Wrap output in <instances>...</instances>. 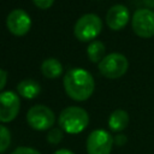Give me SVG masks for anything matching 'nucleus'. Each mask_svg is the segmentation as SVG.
I'll return each mask as SVG.
<instances>
[{
	"mask_svg": "<svg viewBox=\"0 0 154 154\" xmlns=\"http://www.w3.org/2000/svg\"><path fill=\"white\" fill-rule=\"evenodd\" d=\"M113 140H114V143H116V144H118V146H123V144H125V143H126V136H125V135H123V134L117 135Z\"/></svg>",
	"mask_w": 154,
	"mask_h": 154,
	"instance_id": "nucleus-20",
	"label": "nucleus"
},
{
	"mask_svg": "<svg viewBox=\"0 0 154 154\" xmlns=\"http://www.w3.org/2000/svg\"><path fill=\"white\" fill-rule=\"evenodd\" d=\"M106 47L101 41H91L87 47V55L91 63H100L106 55Z\"/></svg>",
	"mask_w": 154,
	"mask_h": 154,
	"instance_id": "nucleus-14",
	"label": "nucleus"
},
{
	"mask_svg": "<svg viewBox=\"0 0 154 154\" xmlns=\"http://www.w3.org/2000/svg\"><path fill=\"white\" fill-rule=\"evenodd\" d=\"M11 144V134L8 129L0 124V153H4Z\"/></svg>",
	"mask_w": 154,
	"mask_h": 154,
	"instance_id": "nucleus-15",
	"label": "nucleus"
},
{
	"mask_svg": "<svg viewBox=\"0 0 154 154\" xmlns=\"http://www.w3.org/2000/svg\"><path fill=\"white\" fill-rule=\"evenodd\" d=\"M130 20V12L125 5L116 4L108 8L106 13V24L112 30L124 29Z\"/></svg>",
	"mask_w": 154,
	"mask_h": 154,
	"instance_id": "nucleus-10",
	"label": "nucleus"
},
{
	"mask_svg": "<svg viewBox=\"0 0 154 154\" xmlns=\"http://www.w3.org/2000/svg\"><path fill=\"white\" fill-rule=\"evenodd\" d=\"M41 72L46 78L54 79L63 73V65L55 58H48L43 60L41 65Z\"/></svg>",
	"mask_w": 154,
	"mask_h": 154,
	"instance_id": "nucleus-13",
	"label": "nucleus"
},
{
	"mask_svg": "<svg viewBox=\"0 0 154 154\" xmlns=\"http://www.w3.org/2000/svg\"><path fill=\"white\" fill-rule=\"evenodd\" d=\"M20 101L17 93L12 90H6L0 93V122L10 123L12 122L19 112Z\"/></svg>",
	"mask_w": 154,
	"mask_h": 154,
	"instance_id": "nucleus-8",
	"label": "nucleus"
},
{
	"mask_svg": "<svg viewBox=\"0 0 154 154\" xmlns=\"http://www.w3.org/2000/svg\"><path fill=\"white\" fill-rule=\"evenodd\" d=\"M41 91L40 84L35 79H23L17 85V93L24 99H35Z\"/></svg>",
	"mask_w": 154,
	"mask_h": 154,
	"instance_id": "nucleus-12",
	"label": "nucleus"
},
{
	"mask_svg": "<svg viewBox=\"0 0 154 154\" xmlns=\"http://www.w3.org/2000/svg\"><path fill=\"white\" fill-rule=\"evenodd\" d=\"M32 2H34L38 8H41V10H47V8H49V7L53 5L54 0H32Z\"/></svg>",
	"mask_w": 154,
	"mask_h": 154,
	"instance_id": "nucleus-18",
	"label": "nucleus"
},
{
	"mask_svg": "<svg viewBox=\"0 0 154 154\" xmlns=\"http://www.w3.org/2000/svg\"><path fill=\"white\" fill-rule=\"evenodd\" d=\"M129 124V114L126 111L118 108L114 109L108 117V128L113 132L123 131Z\"/></svg>",
	"mask_w": 154,
	"mask_h": 154,
	"instance_id": "nucleus-11",
	"label": "nucleus"
},
{
	"mask_svg": "<svg viewBox=\"0 0 154 154\" xmlns=\"http://www.w3.org/2000/svg\"><path fill=\"white\" fill-rule=\"evenodd\" d=\"M113 143L114 140L108 131L96 129L89 134L85 146L88 154H111Z\"/></svg>",
	"mask_w": 154,
	"mask_h": 154,
	"instance_id": "nucleus-7",
	"label": "nucleus"
},
{
	"mask_svg": "<svg viewBox=\"0 0 154 154\" xmlns=\"http://www.w3.org/2000/svg\"><path fill=\"white\" fill-rule=\"evenodd\" d=\"M6 82H7V72L0 69V90L4 89V87L6 85Z\"/></svg>",
	"mask_w": 154,
	"mask_h": 154,
	"instance_id": "nucleus-19",
	"label": "nucleus"
},
{
	"mask_svg": "<svg viewBox=\"0 0 154 154\" xmlns=\"http://www.w3.org/2000/svg\"><path fill=\"white\" fill-rule=\"evenodd\" d=\"M59 126L63 131L76 135L82 132L89 124V116L82 107L69 106L64 108L59 114Z\"/></svg>",
	"mask_w": 154,
	"mask_h": 154,
	"instance_id": "nucleus-2",
	"label": "nucleus"
},
{
	"mask_svg": "<svg viewBox=\"0 0 154 154\" xmlns=\"http://www.w3.org/2000/svg\"><path fill=\"white\" fill-rule=\"evenodd\" d=\"M64 137V134H63V130L60 128H54V129H51L47 134V141L52 144H58L61 142Z\"/></svg>",
	"mask_w": 154,
	"mask_h": 154,
	"instance_id": "nucleus-16",
	"label": "nucleus"
},
{
	"mask_svg": "<svg viewBox=\"0 0 154 154\" xmlns=\"http://www.w3.org/2000/svg\"><path fill=\"white\" fill-rule=\"evenodd\" d=\"M64 89L72 100L85 101L95 89V82L90 72L84 69H71L64 76Z\"/></svg>",
	"mask_w": 154,
	"mask_h": 154,
	"instance_id": "nucleus-1",
	"label": "nucleus"
},
{
	"mask_svg": "<svg viewBox=\"0 0 154 154\" xmlns=\"http://www.w3.org/2000/svg\"><path fill=\"white\" fill-rule=\"evenodd\" d=\"M131 26L134 32L142 38H150L154 36V11L150 8H138L131 18Z\"/></svg>",
	"mask_w": 154,
	"mask_h": 154,
	"instance_id": "nucleus-6",
	"label": "nucleus"
},
{
	"mask_svg": "<svg viewBox=\"0 0 154 154\" xmlns=\"http://www.w3.org/2000/svg\"><path fill=\"white\" fill-rule=\"evenodd\" d=\"M53 154H75V153L71 152L70 149H65V148H63V149H59V150L54 152Z\"/></svg>",
	"mask_w": 154,
	"mask_h": 154,
	"instance_id": "nucleus-21",
	"label": "nucleus"
},
{
	"mask_svg": "<svg viewBox=\"0 0 154 154\" xmlns=\"http://www.w3.org/2000/svg\"><path fill=\"white\" fill-rule=\"evenodd\" d=\"M129 61L122 53H109L99 63L100 73L109 79H116L124 76L128 71Z\"/></svg>",
	"mask_w": 154,
	"mask_h": 154,
	"instance_id": "nucleus-4",
	"label": "nucleus"
},
{
	"mask_svg": "<svg viewBox=\"0 0 154 154\" xmlns=\"http://www.w3.org/2000/svg\"><path fill=\"white\" fill-rule=\"evenodd\" d=\"M102 30V20L95 13L83 14L77 19L73 26V34L77 40L89 42L96 38Z\"/></svg>",
	"mask_w": 154,
	"mask_h": 154,
	"instance_id": "nucleus-3",
	"label": "nucleus"
},
{
	"mask_svg": "<svg viewBox=\"0 0 154 154\" xmlns=\"http://www.w3.org/2000/svg\"><path fill=\"white\" fill-rule=\"evenodd\" d=\"M12 154H41V153L30 147H18L12 152Z\"/></svg>",
	"mask_w": 154,
	"mask_h": 154,
	"instance_id": "nucleus-17",
	"label": "nucleus"
},
{
	"mask_svg": "<svg viewBox=\"0 0 154 154\" xmlns=\"http://www.w3.org/2000/svg\"><path fill=\"white\" fill-rule=\"evenodd\" d=\"M26 122L30 128L37 131H45L53 126L55 116L53 111L45 105H35L26 113Z\"/></svg>",
	"mask_w": 154,
	"mask_h": 154,
	"instance_id": "nucleus-5",
	"label": "nucleus"
},
{
	"mask_svg": "<svg viewBox=\"0 0 154 154\" xmlns=\"http://www.w3.org/2000/svg\"><path fill=\"white\" fill-rule=\"evenodd\" d=\"M6 26L12 35L24 36L31 28V18L24 10L16 8L8 13L6 18Z\"/></svg>",
	"mask_w": 154,
	"mask_h": 154,
	"instance_id": "nucleus-9",
	"label": "nucleus"
}]
</instances>
